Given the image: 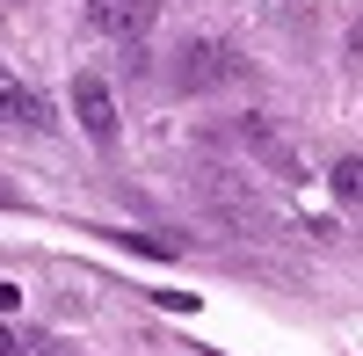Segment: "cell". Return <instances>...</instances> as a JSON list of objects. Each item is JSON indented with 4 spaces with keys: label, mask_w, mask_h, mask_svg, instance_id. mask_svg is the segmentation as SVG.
Segmentation results:
<instances>
[{
    "label": "cell",
    "mask_w": 363,
    "mask_h": 356,
    "mask_svg": "<svg viewBox=\"0 0 363 356\" xmlns=\"http://www.w3.org/2000/svg\"><path fill=\"white\" fill-rule=\"evenodd\" d=\"M73 116H80V131L95 145H116V95H109L102 73H80L73 80Z\"/></svg>",
    "instance_id": "6da1fadb"
},
{
    "label": "cell",
    "mask_w": 363,
    "mask_h": 356,
    "mask_svg": "<svg viewBox=\"0 0 363 356\" xmlns=\"http://www.w3.org/2000/svg\"><path fill=\"white\" fill-rule=\"evenodd\" d=\"M153 15H160V0H87V22L102 37H145Z\"/></svg>",
    "instance_id": "7a4b0ae2"
},
{
    "label": "cell",
    "mask_w": 363,
    "mask_h": 356,
    "mask_svg": "<svg viewBox=\"0 0 363 356\" xmlns=\"http://www.w3.org/2000/svg\"><path fill=\"white\" fill-rule=\"evenodd\" d=\"M0 124H29V131H44V124H51V116H44V102L29 95L15 73H0Z\"/></svg>",
    "instance_id": "3957f363"
},
{
    "label": "cell",
    "mask_w": 363,
    "mask_h": 356,
    "mask_svg": "<svg viewBox=\"0 0 363 356\" xmlns=\"http://www.w3.org/2000/svg\"><path fill=\"white\" fill-rule=\"evenodd\" d=\"M335 196L363 211V160H342V167H335Z\"/></svg>",
    "instance_id": "277c9868"
},
{
    "label": "cell",
    "mask_w": 363,
    "mask_h": 356,
    "mask_svg": "<svg viewBox=\"0 0 363 356\" xmlns=\"http://www.w3.org/2000/svg\"><path fill=\"white\" fill-rule=\"evenodd\" d=\"M15 306H22V291H15V284H0V313H15Z\"/></svg>",
    "instance_id": "5b68a950"
},
{
    "label": "cell",
    "mask_w": 363,
    "mask_h": 356,
    "mask_svg": "<svg viewBox=\"0 0 363 356\" xmlns=\"http://www.w3.org/2000/svg\"><path fill=\"white\" fill-rule=\"evenodd\" d=\"M0 356H15V335H8V328H0Z\"/></svg>",
    "instance_id": "8992f818"
},
{
    "label": "cell",
    "mask_w": 363,
    "mask_h": 356,
    "mask_svg": "<svg viewBox=\"0 0 363 356\" xmlns=\"http://www.w3.org/2000/svg\"><path fill=\"white\" fill-rule=\"evenodd\" d=\"M349 51H356V58H363V22H356V37H349Z\"/></svg>",
    "instance_id": "52a82bcc"
}]
</instances>
